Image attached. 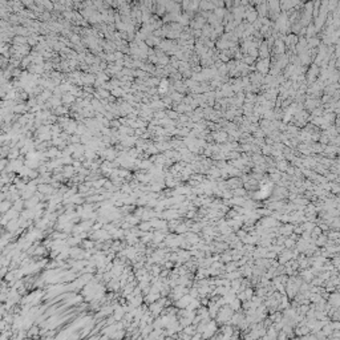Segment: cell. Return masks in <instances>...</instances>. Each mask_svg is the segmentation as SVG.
<instances>
[{"instance_id":"obj_1","label":"cell","mask_w":340,"mask_h":340,"mask_svg":"<svg viewBox=\"0 0 340 340\" xmlns=\"http://www.w3.org/2000/svg\"><path fill=\"white\" fill-rule=\"evenodd\" d=\"M218 332V323L215 320H209L207 324H206L205 332L202 334V339L203 340H209L213 335H215Z\"/></svg>"},{"instance_id":"obj_2","label":"cell","mask_w":340,"mask_h":340,"mask_svg":"<svg viewBox=\"0 0 340 340\" xmlns=\"http://www.w3.org/2000/svg\"><path fill=\"white\" fill-rule=\"evenodd\" d=\"M182 332H183V334H186V335H189V336H193L194 334H197V327L194 324H190V326H188V327L183 328Z\"/></svg>"},{"instance_id":"obj_3","label":"cell","mask_w":340,"mask_h":340,"mask_svg":"<svg viewBox=\"0 0 340 340\" xmlns=\"http://www.w3.org/2000/svg\"><path fill=\"white\" fill-rule=\"evenodd\" d=\"M329 306H334V308L339 307V295L338 294H334L329 296Z\"/></svg>"}]
</instances>
